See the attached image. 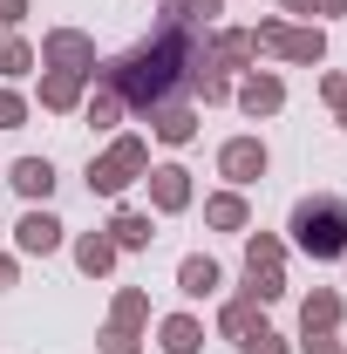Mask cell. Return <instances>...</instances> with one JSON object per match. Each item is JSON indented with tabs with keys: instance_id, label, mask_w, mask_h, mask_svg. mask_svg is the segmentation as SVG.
Instances as JSON below:
<instances>
[{
	"instance_id": "35",
	"label": "cell",
	"mask_w": 347,
	"mask_h": 354,
	"mask_svg": "<svg viewBox=\"0 0 347 354\" xmlns=\"http://www.w3.org/2000/svg\"><path fill=\"white\" fill-rule=\"evenodd\" d=\"M313 14H327V21H341V14H347V0H313Z\"/></svg>"
},
{
	"instance_id": "20",
	"label": "cell",
	"mask_w": 347,
	"mask_h": 354,
	"mask_svg": "<svg viewBox=\"0 0 347 354\" xmlns=\"http://www.w3.org/2000/svg\"><path fill=\"white\" fill-rule=\"evenodd\" d=\"M116 259H123V252L109 245V232H82V239H75V266H82L88 279H109Z\"/></svg>"
},
{
	"instance_id": "9",
	"label": "cell",
	"mask_w": 347,
	"mask_h": 354,
	"mask_svg": "<svg viewBox=\"0 0 347 354\" xmlns=\"http://www.w3.org/2000/svg\"><path fill=\"white\" fill-rule=\"evenodd\" d=\"M232 102H238L252 123H265V116H279V109H286V82H279L272 68H245V75L232 82Z\"/></svg>"
},
{
	"instance_id": "5",
	"label": "cell",
	"mask_w": 347,
	"mask_h": 354,
	"mask_svg": "<svg viewBox=\"0 0 347 354\" xmlns=\"http://www.w3.org/2000/svg\"><path fill=\"white\" fill-rule=\"evenodd\" d=\"M265 171H272L265 136H225V143H218V177H225L232 191H252Z\"/></svg>"
},
{
	"instance_id": "26",
	"label": "cell",
	"mask_w": 347,
	"mask_h": 354,
	"mask_svg": "<svg viewBox=\"0 0 347 354\" xmlns=\"http://www.w3.org/2000/svg\"><path fill=\"white\" fill-rule=\"evenodd\" d=\"M28 116H35V102L14 82H0V130H28Z\"/></svg>"
},
{
	"instance_id": "23",
	"label": "cell",
	"mask_w": 347,
	"mask_h": 354,
	"mask_svg": "<svg viewBox=\"0 0 347 354\" xmlns=\"http://www.w3.org/2000/svg\"><path fill=\"white\" fill-rule=\"evenodd\" d=\"M259 320H265V307H259V300H245V293H232V300L218 307V334H225V341H238V334H252Z\"/></svg>"
},
{
	"instance_id": "2",
	"label": "cell",
	"mask_w": 347,
	"mask_h": 354,
	"mask_svg": "<svg viewBox=\"0 0 347 354\" xmlns=\"http://www.w3.org/2000/svg\"><path fill=\"white\" fill-rule=\"evenodd\" d=\"M286 232H293V252H306L313 266L341 259V252H347V198H341V191H313V198H300L293 218H286Z\"/></svg>"
},
{
	"instance_id": "10",
	"label": "cell",
	"mask_w": 347,
	"mask_h": 354,
	"mask_svg": "<svg viewBox=\"0 0 347 354\" xmlns=\"http://www.w3.org/2000/svg\"><path fill=\"white\" fill-rule=\"evenodd\" d=\"M205 55H212L225 75L259 68V41H252V28H212V35H205Z\"/></svg>"
},
{
	"instance_id": "16",
	"label": "cell",
	"mask_w": 347,
	"mask_h": 354,
	"mask_svg": "<svg viewBox=\"0 0 347 354\" xmlns=\"http://www.w3.org/2000/svg\"><path fill=\"white\" fill-rule=\"evenodd\" d=\"M7 184H14L28 205H48V198H55V164H48V157H14V164H7Z\"/></svg>"
},
{
	"instance_id": "8",
	"label": "cell",
	"mask_w": 347,
	"mask_h": 354,
	"mask_svg": "<svg viewBox=\"0 0 347 354\" xmlns=\"http://www.w3.org/2000/svg\"><path fill=\"white\" fill-rule=\"evenodd\" d=\"M62 239H68V225L55 218L48 205H28V212L14 218V252H28V259H48V252H62Z\"/></svg>"
},
{
	"instance_id": "30",
	"label": "cell",
	"mask_w": 347,
	"mask_h": 354,
	"mask_svg": "<svg viewBox=\"0 0 347 354\" xmlns=\"http://www.w3.org/2000/svg\"><path fill=\"white\" fill-rule=\"evenodd\" d=\"M218 7H225V0H177L171 14H177V21H191V28H205V21H212Z\"/></svg>"
},
{
	"instance_id": "29",
	"label": "cell",
	"mask_w": 347,
	"mask_h": 354,
	"mask_svg": "<svg viewBox=\"0 0 347 354\" xmlns=\"http://www.w3.org/2000/svg\"><path fill=\"white\" fill-rule=\"evenodd\" d=\"M95 348H102V354H143V334H130V327H102Z\"/></svg>"
},
{
	"instance_id": "27",
	"label": "cell",
	"mask_w": 347,
	"mask_h": 354,
	"mask_svg": "<svg viewBox=\"0 0 347 354\" xmlns=\"http://www.w3.org/2000/svg\"><path fill=\"white\" fill-rule=\"evenodd\" d=\"M232 348L238 354H293V341H286V334H272V327H252V334H238V341H232Z\"/></svg>"
},
{
	"instance_id": "21",
	"label": "cell",
	"mask_w": 347,
	"mask_h": 354,
	"mask_svg": "<svg viewBox=\"0 0 347 354\" xmlns=\"http://www.w3.org/2000/svg\"><path fill=\"white\" fill-rule=\"evenodd\" d=\"M245 272H286V239L279 232H245Z\"/></svg>"
},
{
	"instance_id": "1",
	"label": "cell",
	"mask_w": 347,
	"mask_h": 354,
	"mask_svg": "<svg viewBox=\"0 0 347 354\" xmlns=\"http://www.w3.org/2000/svg\"><path fill=\"white\" fill-rule=\"evenodd\" d=\"M198 48H205V35H198L191 21L164 14L143 41H130L123 55H109V62H95V75H88V82L109 88V95H123V109H130V116H150L157 102L184 95V68H191V55H198Z\"/></svg>"
},
{
	"instance_id": "22",
	"label": "cell",
	"mask_w": 347,
	"mask_h": 354,
	"mask_svg": "<svg viewBox=\"0 0 347 354\" xmlns=\"http://www.w3.org/2000/svg\"><path fill=\"white\" fill-rule=\"evenodd\" d=\"M28 68H35V41L21 28H0V82H21Z\"/></svg>"
},
{
	"instance_id": "11",
	"label": "cell",
	"mask_w": 347,
	"mask_h": 354,
	"mask_svg": "<svg viewBox=\"0 0 347 354\" xmlns=\"http://www.w3.org/2000/svg\"><path fill=\"white\" fill-rule=\"evenodd\" d=\"M143 123H150V136H157V143L184 150V143L198 136V102H191V95H171V102H157V109H150Z\"/></svg>"
},
{
	"instance_id": "39",
	"label": "cell",
	"mask_w": 347,
	"mask_h": 354,
	"mask_svg": "<svg viewBox=\"0 0 347 354\" xmlns=\"http://www.w3.org/2000/svg\"><path fill=\"white\" fill-rule=\"evenodd\" d=\"M341 259H347V252H341Z\"/></svg>"
},
{
	"instance_id": "18",
	"label": "cell",
	"mask_w": 347,
	"mask_h": 354,
	"mask_svg": "<svg viewBox=\"0 0 347 354\" xmlns=\"http://www.w3.org/2000/svg\"><path fill=\"white\" fill-rule=\"evenodd\" d=\"M157 348H164V354H198V348H205V320H198V313L157 320Z\"/></svg>"
},
{
	"instance_id": "31",
	"label": "cell",
	"mask_w": 347,
	"mask_h": 354,
	"mask_svg": "<svg viewBox=\"0 0 347 354\" xmlns=\"http://www.w3.org/2000/svg\"><path fill=\"white\" fill-rule=\"evenodd\" d=\"M293 354H341V334H300Z\"/></svg>"
},
{
	"instance_id": "13",
	"label": "cell",
	"mask_w": 347,
	"mask_h": 354,
	"mask_svg": "<svg viewBox=\"0 0 347 354\" xmlns=\"http://www.w3.org/2000/svg\"><path fill=\"white\" fill-rule=\"evenodd\" d=\"M35 102H41L48 116H75L88 102V75H62V68H41V88H35Z\"/></svg>"
},
{
	"instance_id": "25",
	"label": "cell",
	"mask_w": 347,
	"mask_h": 354,
	"mask_svg": "<svg viewBox=\"0 0 347 354\" xmlns=\"http://www.w3.org/2000/svg\"><path fill=\"white\" fill-rule=\"evenodd\" d=\"M82 116H88V130H116V123H123L130 109H123V95H109V88H95V95L82 102Z\"/></svg>"
},
{
	"instance_id": "38",
	"label": "cell",
	"mask_w": 347,
	"mask_h": 354,
	"mask_svg": "<svg viewBox=\"0 0 347 354\" xmlns=\"http://www.w3.org/2000/svg\"><path fill=\"white\" fill-rule=\"evenodd\" d=\"M157 7H164V14H171V7H177V0H157Z\"/></svg>"
},
{
	"instance_id": "3",
	"label": "cell",
	"mask_w": 347,
	"mask_h": 354,
	"mask_svg": "<svg viewBox=\"0 0 347 354\" xmlns=\"http://www.w3.org/2000/svg\"><path fill=\"white\" fill-rule=\"evenodd\" d=\"M252 41H259V55H279V62H293V68H320V62H327V28H320V21L265 14L259 28H252Z\"/></svg>"
},
{
	"instance_id": "12",
	"label": "cell",
	"mask_w": 347,
	"mask_h": 354,
	"mask_svg": "<svg viewBox=\"0 0 347 354\" xmlns=\"http://www.w3.org/2000/svg\"><path fill=\"white\" fill-rule=\"evenodd\" d=\"M184 95H191V102H205V109L232 102V75L218 68V62L205 55V48H198V55H191V68H184Z\"/></svg>"
},
{
	"instance_id": "36",
	"label": "cell",
	"mask_w": 347,
	"mask_h": 354,
	"mask_svg": "<svg viewBox=\"0 0 347 354\" xmlns=\"http://www.w3.org/2000/svg\"><path fill=\"white\" fill-rule=\"evenodd\" d=\"M279 7H286L293 21H313V0H279Z\"/></svg>"
},
{
	"instance_id": "17",
	"label": "cell",
	"mask_w": 347,
	"mask_h": 354,
	"mask_svg": "<svg viewBox=\"0 0 347 354\" xmlns=\"http://www.w3.org/2000/svg\"><path fill=\"white\" fill-rule=\"evenodd\" d=\"M205 225H212V232H252V205H245V191H232V184L212 191V198H205Z\"/></svg>"
},
{
	"instance_id": "15",
	"label": "cell",
	"mask_w": 347,
	"mask_h": 354,
	"mask_svg": "<svg viewBox=\"0 0 347 354\" xmlns=\"http://www.w3.org/2000/svg\"><path fill=\"white\" fill-rule=\"evenodd\" d=\"M341 320H347V300L334 286H313L300 300V334H341Z\"/></svg>"
},
{
	"instance_id": "33",
	"label": "cell",
	"mask_w": 347,
	"mask_h": 354,
	"mask_svg": "<svg viewBox=\"0 0 347 354\" xmlns=\"http://www.w3.org/2000/svg\"><path fill=\"white\" fill-rule=\"evenodd\" d=\"M28 21V0H0V28H21Z\"/></svg>"
},
{
	"instance_id": "34",
	"label": "cell",
	"mask_w": 347,
	"mask_h": 354,
	"mask_svg": "<svg viewBox=\"0 0 347 354\" xmlns=\"http://www.w3.org/2000/svg\"><path fill=\"white\" fill-rule=\"evenodd\" d=\"M14 279H21V259H14V252H0V293H7Z\"/></svg>"
},
{
	"instance_id": "40",
	"label": "cell",
	"mask_w": 347,
	"mask_h": 354,
	"mask_svg": "<svg viewBox=\"0 0 347 354\" xmlns=\"http://www.w3.org/2000/svg\"><path fill=\"white\" fill-rule=\"evenodd\" d=\"M341 354H347V348H341Z\"/></svg>"
},
{
	"instance_id": "32",
	"label": "cell",
	"mask_w": 347,
	"mask_h": 354,
	"mask_svg": "<svg viewBox=\"0 0 347 354\" xmlns=\"http://www.w3.org/2000/svg\"><path fill=\"white\" fill-rule=\"evenodd\" d=\"M320 95H327V109L347 95V75H341V68H327V75H320Z\"/></svg>"
},
{
	"instance_id": "6",
	"label": "cell",
	"mask_w": 347,
	"mask_h": 354,
	"mask_svg": "<svg viewBox=\"0 0 347 354\" xmlns=\"http://www.w3.org/2000/svg\"><path fill=\"white\" fill-rule=\"evenodd\" d=\"M35 62L41 68H62V75H95V41H88L82 28H48L41 35V48H35Z\"/></svg>"
},
{
	"instance_id": "37",
	"label": "cell",
	"mask_w": 347,
	"mask_h": 354,
	"mask_svg": "<svg viewBox=\"0 0 347 354\" xmlns=\"http://www.w3.org/2000/svg\"><path fill=\"white\" fill-rule=\"evenodd\" d=\"M334 123H341V130H347V95H341V102H334Z\"/></svg>"
},
{
	"instance_id": "19",
	"label": "cell",
	"mask_w": 347,
	"mask_h": 354,
	"mask_svg": "<svg viewBox=\"0 0 347 354\" xmlns=\"http://www.w3.org/2000/svg\"><path fill=\"white\" fill-rule=\"evenodd\" d=\"M102 232H109V245H116V252H150V239H157V232H150V212H130V205L102 225Z\"/></svg>"
},
{
	"instance_id": "28",
	"label": "cell",
	"mask_w": 347,
	"mask_h": 354,
	"mask_svg": "<svg viewBox=\"0 0 347 354\" xmlns=\"http://www.w3.org/2000/svg\"><path fill=\"white\" fill-rule=\"evenodd\" d=\"M245 300H259V307H272V300H286V272H245V286H238Z\"/></svg>"
},
{
	"instance_id": "24",
	"label": "cell",
	"mask_w": 347,
	"mask_h": 354,
	"mask_svg": "<svg viewBox=\"0 0 347 354\" xmlns=\"http://www.w3.org/2000/svg\"><path fill=\"white\" fill-rule=\"evenodd\" d=\"M143 320H150V293H143V286H116V300H109V327L143 334Z\"/></svg>"
},
{
	"instance_id": "7",
	"label": "cell",
	"mask_w": 347,
	"mask_h": 354,
	"mask_svg": "<svg viewBox=\"0 0 347 354\" xmlns=\"http://www.w3.org/2000/svg\"><path fill=\"white\" fill-rule=\"evenodd\" d=\"M143 191H150V212H157V218L191 212V198H198V184H191L184 164H150V171H143Z\"/></svg>"
},
{
	"instance_id": "4",
	"label": "cell",
	"mask_w": 347,
	"mask_h": 354,
	"mask_svg": "<svg viewBox=\"0 0 347 354\" xmlns=\"http://www.w3.org/2000/svg\"><path fill=\"white\" fill-rule=\"evenodd\" d=\"M143 171H150V143L143 136H109V150L88 157V191L95 198H123L130 184H143Z\"/></svg>"
},
{
	"instance_id": "14",
	"label": "cell",
	"mask_w": 347,
	"mask_h": 354,
	"mask_svg": "<svg viewBox=\"0 0 347 354\" xmlns=\"http://www.w3.org/2000/svg\"><path fill=\"white\" fill-rule=\"evenodd\" d=\"M218 286H225V266H218L212 252H184V259H177V293H184V300H212Z\"/></svg>"
}]
</instances>
